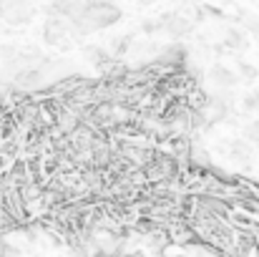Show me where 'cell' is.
<instances>
[{
	"mask_svg": "<svg viewBox=\"0 0 259 257\" xmlns=\"http://www.w3.org/2000/svg\"><path fill=\"white\" fill-rule=\"evenodd\" d=\"M118 18H121V10L116 5H111V3H88L83 8V13L78 18H73V20H76L81 33H91V30H101V28L116 23Z\"/></svg>",
	"mask_w": 259,
	"mask_h": 257,
	"instance_id": "1",
	"label": "cell"
},
{
	"mask_svg": "<svg viewBox=\"0 0 259 257\" xmlns=\"http://www.w3.org/2000/svg\"><path fill=\"white\" fill-rule=\"evenodd\" d=\"M33 13H35V5L30 0H10L3 5V15L10 23H25L28 18H33Z\"/></svg>",
	"mask_w": 259,
	"mask_h": 257,
	"instance_id": "2",
	"label": "cell"
},
{
	"mask_svg": "<svg viewBox=\"0 0 259 257\" xmlns=\"http://www.w3.org/2000/svg\"><path fill=\"white\" fill-rule=\"evenodd\" d=\"M211 79H214L219 86H234L239 81V79H237L232 71H227L224 66H214V68H211Z\"/></svg>",
	"mask_w": 259,
	"mask_h": 257,
	"instance_id": "3",
	"label": "cell"
},
{
	"mask_svg": "<svg viewBox=\"0 0 259 257\" xmlns=\"http://www.w3.org/2000/svg\"><path fill=\"white\" fill-rule=\"evenodd\" d=\"M88 56L93 58V63H106V61H111V58H108V56H106L101 48H88Z\"/></svg>",
	"mask_w": 259,
	"mask_h": 257,
	"instance_id": "4",
	"label": "cell"
},
{
	"mask_svg": "<svg viewBox=\"0 0 259 257\" xmlns=\"http://www.w3.org/2000/svg\"><path fill=\"white\" fill-rule=\"evenodd\" d=\"M257 106H259V93H249V96L244 98V108L252 111V108H257Z\"/></svg>",
	"mask_w": 259,
	"mask_h": 257,
	"instance_id": "5",
	"label": "cell"
},
{
	"mask_svg": "<svg viewBox=\"0 0 259 257\" xmlns=\"http://www.w3.org/2000/svg\"><path fill=\"white\" fill-rule=\"evenodd\" d=\"M239 68H242V74H244V76H249V79L254 76V68H252V66H247V63H239Z\"/></svg>",
	"mask_w": 259,
	"mask_h": 257,
	"instance_id": "6",
	"label": "cell"
},
{
	"mask_svg": "<svg viewBox=\"0 0 259 257\" xmlns=\"http://www.w3.org/2000/svg\"><path fill=\"white\" fill-rule=\"evenodd\" d=\"M0 15H3V3H0Z\"/></svg>",
	"mask_w": 259,
	"mask_h": 257,
	"instance_id": "7",
	"label": "cell"
}]
</instances>
